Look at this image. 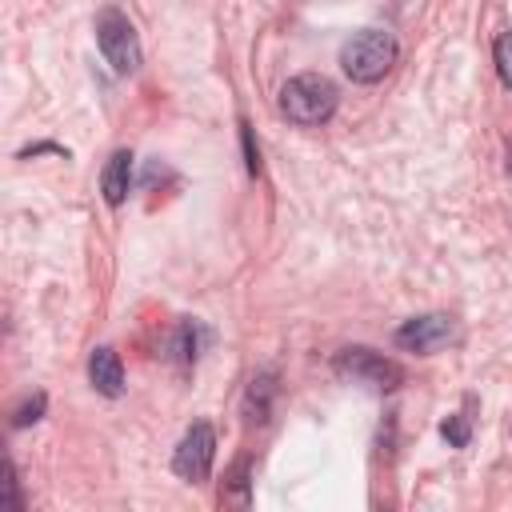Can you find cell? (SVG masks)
Instances as JSON below:
<instances>
[{
	"label": "cell",
	"instance_id": "cell-6",
	"mask_svg": "<svg viewBox=\"0 0 512 512\" xmlns=\"http://www.w3.org/2000/svg\"><path fill=\"white\" fill-rule=\"evenodd\" d=\"M452 336H456V324H452V316H444V312L412 316L408 324L396 328V344L408 348V352H420V356H428V352L452 344Z\"/></svg>",
	"mask_w": 512,
	"mask_h": 512
},
{
	"label": "cell",
	"instance_id": "cell-14",
	"mask_svg": "<svg viewBox=\"0 0 512 512\" xmlns=\"http://www.w3.org/2000/svg\"><path fill=\"white\" fill-rule=\"evenodd\" d=\"M240 140H244V156H248L244 164H248V172L256 176V172H260V152H256V144H252V128H248L244 120H240Z\"/></svg>",
	"mask_w": 512,
	"mask_h": 512
},
{
	"label": "cell",
	"instance_id": "cell-10",
	"mask_svg": "<svg viewBox=\"0 0 512 512\" xmlns=\"http://www.w3.org/2000/svg\"><path fill=\"white\" fill-rule=\"evenodd\" d=\"M200 336H204V328H200L196 320L180 324V332H176V340H172V352H176L180 364H192V360H196V352H200Z\"/></svg>",
	"mask_w": 512,
	"mask_h": 512
},
{
	"label": "cell",
	"instance_id": "cell-5",
	"mask_svg": "<svg viewBox=\"0 0 512 512\" xmlns=\"http://www.w3.org/2000/svg\"><path fill=\"white\" fill-rule=\"evenodd\" d=\"M212 456H216V432H212V424L196 420V424L180 436L176 456H172V468H176V476L200 484V480H208V472H212Z\"/></svg>",
	"mask_w": 512,
	"mask_h": 512
},
{
	"label": "cell",
	"instance_id": "cell-7",
	"mask_svg": "<svg viewBox=\"0 0 512 512\" xmlns=\"http://www.w3.org/2000/svg\"><path fill=\"white\" fill-rule=\"evenodd\" d=\"M128 188H132V152L128 148H116L100 172V192L112 208H120L128 200Z\"/></svg>",
	"mask_w": 512,
	"mask_h": 512
},
{
	"label": "cell",
	"instance_id": "cell-9",
	"mask_svg": "<svg viewBox=\"0 0 512 512\" xmlns=\"http://www.w3.org/2000/svg\"><path fill=\"white\" fill-rule=\"evenodd\" d=\"M272 396H276V376H272V372L252 376L248 396H244V416H248L252 424H264V420H268V408H272Z\"/></svg>",
	"mask_w": 512,
	"mask_h": 512
},
{
	"label": "cell",
	"instance_id": "cell-3",
	"mask_svg": "<svg viewBox=\"0 0 512 512\" xmlns=\"http://www.w3.org/2000/svg\"><path fill=\"white\" fill-rule=\"evenodd\" d=\"M96 44L116 76H132L140 68V40H136L132 20L120 8H104L96 16Z\"/></svg>",
	"mask_w": 512,
	"mask_h": 512
},
{
	"label": "cell",
	"instance_id": "cell-8",
	"mask_svg": "<svg viewBox=\"0 0 512 512\" xmlns=\"http://www.w3.org/2000/svg\"><path fill=\"white\" fill-rule=\"evenodd\" d=\"M88 380L96 392L104 396H120L124 392V364H120V352L116 348H96L88 356Z\"/></svg>",
	"mask_w": 512,
	"mask_h": 512
},
{
	"label": "cell",
	"instance_id": "cell-2",
	"mask_svg": "<svg viewBox=\"0 0 512 512\" xmlns=\"http://www.w3.org/2000/svg\"><path fill=\"white\" fill-rule=\"evenodd\" d=\"M340 104V92L328 76L320 72H300L292 76L284 88H280V112L300 124V128H316V124H328L332 112Z\"/></svg>",
	"mask_w": 512,
	"mask_h": 512
},
{
	"label": "cell",
	"instance_id": "cell-4",
	"mask_svg": "<svg viewBox=\"0 0 512 512\" xmlns=\"http://www.w3.org/2000/svg\"><path fill=\"white\" fill-rule=\"evenodd\" d=\"M336 372H340L344 380L368 384V388H376V392H392V388L404 384V368H400L392 356H384V352H376V348H364V344L344 348V352L336 356Z\"/></svg>",
	"mask_w": 512,
	"mask_h": 512
},
{
	"label": "cell",
	"instance_id": "cell-1",
	"mask_svg": "<svg viewBox=\"0 0 512 512\" xmlns=\"http://www.w3.org/2000/svg\"><path fill=\"white\" fill-rule=\"evenodd\" d=\"M400 44L388 28H360L340 44V68L356 84H376L396 64Z\"/></svg>",
	"mask_w": 512,
	"mask_h": 512
},
{
	"label": "cell",
	"instance_id": "cell-11",
	"mask_svg": "<svg viewBox=\"0 0 512 512\" xmlns=\"http://www.w3.org/2000/svg\"><path fill=\"white\" fill-rule=\"evenodd\" d=\"M492 56H496V72H500V80L512 88V32H500V36H496Z\"/></svg>",
	"mask_w": 512,
	"mask_h": 512
},
{
	"label": "cell",
	"instance_id": "cell-15",
	"mask_svg": "<svg viewBox=\"0 0 512 512\" xmlns=\"http://www.w3.org/2000/svg\"><path fill=\"white\" fill-rule=\"evenodd\" d=\"M4 476H8V480H4V492H8V504H12V508H20V492H16V464H12V460L4 464Z\"/></svg>",
	"mask_w": 512,
	"mask_h": 512
},
{
	"label": "cell",
	"instance_id": "cell-13",
	"mask_svg": "<svg viewBox=\"0 0 512 512\" xmlns=\"http://www.w3.org/2000/svg\"><path fill=\"white\" fill-rule=\"evenodd\" d=\"M440 432H444V440L452 444V448H464L468 444V420L456 412V416H448L444 424H440Z\"/></svg>",
	"mask_w": 512,
	"mask_h": 512
},
{
	"label": "cell",
	"instance_id": "cell-12",
	"mask_svg": "<svg viewBox=\"0 0 512 512\" xmlns=\"http://www.w3.org/2000/svg\"><path fill=\"white\" fill-rule=\"evenodd\" d=\"M44 404H48V396H44V392H36L32 400H24V404L12 412V428H24V424L40 420V416H44Z\"/></svg>",
	"mask_w": 512,
	"mask_h": 512
}]
</instances>
